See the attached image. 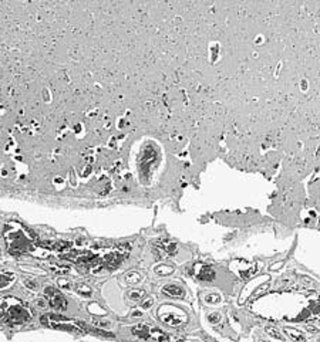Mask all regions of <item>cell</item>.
I'll use <instances>...</instances> for the list:
<instances>
[{
    "instance_id": "30bf717a",
    "label": "cell",
    "mask_w": 320,
    "mask_h": 342,
    "mask_svg": "<svg viewBox=\"0 0 320 342\" xmlns=\"http://www.w3.org/2000/svg\"><path fill=\"white\" fill-rule=\"evenodd\" d=\"M76 291L80 295H83V297H90L91 295V288L86 286V284H77L76 286Z\"/></svg>"
},
{
    "instance_id": "4fadbf2b",
    "label": "cell",
    "mask_w": 320,
    "mask_h": 342,
    "mask_svg": "<svg viewBox=\"0 0 320 342\" xmlns=\"http://www.w3.org/2000/svg\"><path fill=\"white\" fill-rule=\"evenodd\" d=\"M268 334H271L272 336H275V338H279V339H282V335H280L279 332H276V329H273V328H268Z\"/></svg>"
},
{
    "instance_id": "3957f363",
    "label": "cell",
    "mask_w": 320,
    "mask_h": 342,
    "mask_svg": "<svg viewBox=\"0 0 320 342\" xmlns=\"http://www.w3.org/2000/svg\"><path fill=\"white\" fill-rule=\"evenodd\" d=\"M44 294H46L47 302L53 308H56V310H66L67 308V300L64 298L63 294L57 288H54V287H47L46 291H44Z\"/></svg>"
},
{
    "instance_id": "5bb4252c",
    "label": "cell",
    "mask_w": 320,
    "mask_h": 342,
    "mask_svg": "<svg viewBox=\"0 0 320 342\" xmlns=\"http://www.w3.org/2000/svg\"><path fill=\"white\" fill-rule=\"evenodd\" d=\"M152 302H154V301H152L151 298H150V300H147V301L143 302V304H141V307H143V308H145V310H147V308H148V307H151Z\"/></svg>"
},
{
    "instance_id": "6da1fadb",
    "label": "cell",
    "mask_w": 320,
    "mask_h": 342,
    "mask_svg": "<svg viewBox=\"0 0 320 342\" xmlns=\"http://www.w3.org/2000/svg\"><path fill=\"white\" fill-rule=\"evenodd\" d=\"M0 317L12 325L24 324L32 318L30 311L16 297H3L0 300Z\"/></svg>"
},
{
    "instance_id": "8992f818",
    "label": "cell",
    "mask_w": 320,
    "mask_h": 342,
    "mask_svg": "<svg viewBox=\"0 0 320 342\" xmlns=\"http://www.w3.org/2000/svg\"><path fill=\"white\" fill-rule=\"evenodd\" d=\"M15 274L13 273H0V290L6 288V287H10V284L15 283Z\"/></svg>"
},
{
    "instance_id": "8fae6325",
    "label": "cell",
    "mask_w": 320,
    "mask_h": 342,
    "mask_svg": "<svg viewBox=\"0 0 320 342\" xmlns=\"http://www.w3.org/2000/svg\"><path fill=\"white\" fill-rule=\"evenodd\" d=\"M144 295H145L144 291H141V290H134V291H131V293L128 294V297H130L131 301H140Z\"/></svg>"
},
{
    "instance_id": "5b68a950",
    "label": "cell",
    "mask_w": 320,
    "mask_h": 342,
    "mask_svg": "<svg viewBox=\"0 0 320 342\" xmlns=\"http://www.w3.org/2000/svg\"><path fill=\"white\" fill-rule=\"evenodd\" d=\"M162 293L167 294L168 297H172V298H182L185 295V291L179 286H175V284H169V286H165L162 288Z\"/></svg>"
},
{
    "instance_id": "7c38bea8",
    "label": "cell",
    "mask_w": 320,
    "mask_h": 342,
    "mask_svg": "<svg viewBox=\"0 0 320 342\" xmlns=\"http://www.w3.org/2000/svg\"><path fill=\"white\" fill-rule=\"evenodd\" d=\"M24 284H27V288H30V290H37L39 287H37V284H36V281H32V280H24Z\"/></svg>"
},
{
    "instance_id": "52a82bcc",
    "label": "cell",
    "mask_w": 320,
    "mask_h": 342,
    "mask_svg": "<svg viewBox=\"0 0 320 342\" xmlns=\"http://www.w3.org/2000/svg\"><path fill=\"white\" fill-rule=\"evenodd\" d=\"M285 334L288 335L289 339H292L293 342H306V338L304 335L297 331V329H293V328H285Z\"/></svg>"
},
{
    "instance_id": "ba28073f",
    "label": "cell",
    "mask_w": 320,
    "mask_h": 342,
    "mask_svg": "<svg viewBox=\"0 0 320 342\" xmlns=\"http://www.w3.org/2000/svg\"><path fill=\"white\" fill-rule=\"evenodd\" d=\"M133 334L143 338V339H147V338L151 336V329L147 325H137L133 328Z\"/></svg>"
},
{
    "instance_id": "277c9868",
    "label": "cell",
    "mask_w": 320,
    "mask_h": 342,
    "mask_svg": "<svg viewBox=\"0 0 320 342\" xmlns=\"http://www.w3.org/2000/svg\"><path fill=\"white\" fill-rule=\"evenodd\" d=\"M162 308H164L162 311H165V314L160 312V317L162 318V321H165L169 325H178V324L185 321L184 314L181 311L175 310L174 307H162Z\"/></svg>"
},
{
    "instance_id": "9c48e42d",
    "label": "cell",
    "mask_w": 320,
    "mask_h": 342,
    "mask_svg": "<svg viewBox=\"0 0 320 342\" xmlns=\"http://www.w3.org/2000/svg\"><path fill=\"white\" fill-rule=\"evenodd\" d=\"M198 277H200L201 280H205V281H208V280H212V279H214V271L211 270L208 266H204V267L201 269L200 274H198Z\"/></svg>"
},
{
    "instance_id": "7a4b0ae2",
    "label": "cell",
    "mask_w": 320,
    "mask_h": 342,
    "mask_svg": "<svg viewBox=\"0 0 320 342\" xmlns=\"http://www.w3.org/2000/svg\"><path fill=\"white\" fill-rule=\"evenodd\" d=\"M9 251L12 254H23L32 248V240L29 239L20 227H8L5 231Z\"/></svg>"
}]
</instances>
